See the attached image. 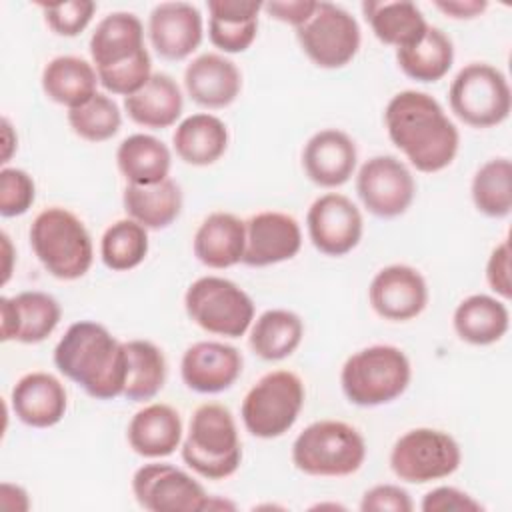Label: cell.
Wrapping results in <instances>:
<instances>
[{
    "label": "cell",
    "mask_w": 512,
    "mask_h": 512,
    "mask_svg": "<svg viewBox=\"0 0 512 512\" xmlns=\"http://www.w3.org/2000/svg\"><path fill=\"white\" fill-rule=\"evenodd\" d=\"M486 282L490 290L508 300L512 296V280H510V242L502 240L494 246L486 262Z\"/></svg>",
    "instance_id": "obj_45"
},
{
    "label": "cell",
    "mask_w": 512,
    "mask_h": 512,
    "mask_svg": "<svg viewBox=\"0 0 512 512\" xmlns=\"http://www.w3.org/2000/svg\"><path fill=\"white\" fill-rule=\"evenodd\" d=\"M400 70L416 82H438L454 64L452 40L436 26H428L426 34L412 46L396 50Z\"/></svg>",
    "instance_id": "obj_35"
},
{
    "label": "cell",
    "mask_w": 512,
    "mask_h": 512,
    "mask_svg": "<svg viewBox=\"0 0 512 512\" xmlns=\"http://www.w3.org/2000/svg\"><path fill=\"white\" fill-rule=\"evenodd\" d=\"M434 6L454 20H472L484 14L488 8L486 0H436Z\"/></svg>",
    "instance_id": "obj_47"
},
{
    "label": "cell",
    "mask_w": 512,
    "mask_h": 512,
    "mask_svg": "<svg viewBox=\"0 0 512 512\" xmlns=\"http://www.w3.org/2000/svg\"><path fill=\"white\" fill-rule=\"evenodd\" d=\"M16 148H18L16 132H14L10 120H8V118H2V158H0V162H2V164L10 162V158H12V154L16 152Z\"/></svg>",
    "instance_id": "obj_49"
},
{
    "label": "cell",
    "mask_w": 512,
    "mask_h": 512,
    "mask_svg": "<svg viewBox=\"0 0 512 512\" xmlns=\"http://www.w3.org/2000/svg\"><path fill=\"white\" fill-rule=\"evenodd\" d=\"M242 354L236 346L216 340H200L186 348L180 360L182 382L198 394L228 390L242 374Z\"/></svg>",
    "instance_id": "obj_18"
},
{
    "label": "cell",
    "mask_w": 512,
    "mask_h": 512,
    "mask_svg": "<svg viewBox=\"0 0 512 512\" xmlns=\"http://www.w3.org/2000/svg\"><path fill=\"white\" fill-rule=\"evenodd\" d=\"M70 128L86 142H106L118 134L122 126V112L108 94H94L88 102L66 114Z\"/></svg>",
    "instance_id": "obj_39"
},
{
    "label": "cell",
    "mask_w": 512,
    "mask_h": 512,
    "mask_svg": "<svg viewBox=\"0 0 512 512\" xmlns=\"http://www.w3.org/2000/svg\"><path fill=\"white\" fill-rule=\"evenodd\" d=\"M462 462L458 442L438 428H412L390 450V468L402 482L428 484L452 476Z\"/></svg>",
    "instance_id": "obj_10"
},
{
    "label": "cell",
    "mask_w": 512,
    "mask_h": 512,
    "mask_svg": "<svg viewBox=\"0 0 512 512\" xmlns=\"http://www.w3.org/2000/svg\"><path fill=\"white\" fill-rule=\"evenodd\" d=\"M44 94L68 110L82 106L94 94H98V74L94 64L80 56H56L52 58L40 78Z\"/></svg>",
    "instance_id": "obj_29"
},
{
    "label": "cell",
    "mask_w": 512,
    "mask_h": 512,
    "mask_svg": "<svg viewBox=\"0 0 512 512\" xmlns=\"http://www.w3.org/2000/svg\"><path fill=\"white\" fill-rule=\"evenodd\" d=\"M316 4L318 2H314V0H288V2L272 0V2H264L262 10L270 18L298 28L312 16V12L316 10Z\"/></svg>",
    "instance_id": "obj_46"
},
{
    "label": "cell",
    "mask_w": 512,
    "mask_h": 512,
    "mask_svg": "<svg viewBox=\"0 0 512 512\" xmlns=\"http://www.w3.org/2000/svg\"><path fill=\"white\" fill-rule=\"evenodd\" d=\"M356 144L338 130L326 128L310 136L302 150V168L310 182L320 188H338L350 180L356 170Z\"/></svg>",
    "instance_id": "obj_20"
},
{
    "label": "cell",
    "mask_w": 512,
    "mask_h": 512,
    "mask_svg": "<svg viewBox=\"0 0 512 512\" xmlns=\"http://www.w3.org/2000/svg\"><path fill=\"white\" fill-rule=\"evenodd\" d=\"M296 40L312 64L326 70L344 68L360 50L358 20L338 4L318 2L312 16L296 28Z\"/></svg>",
    "instance_id": "obj_11"
},
{
    "label": "cell",
    "mask_w": 512,
    "mask_h": 512,
    "mask_svg": "<svg viewBox=\"0 0 512 512\" xmlns=\"http://www.w3.org/2000/svg\"><path fill=\"white\" fill-rule=\"evenodd\" d=\"M182 108V90L176 80L164 72H154L138 92L124 98L128 118L138 126L152 130H162L176 124Z\"/></svg>",
    "instance_id": "obj_27"
},
{
    "label": "cell",
    "mask_w": 512,
    "mask_h": 512,
    "mask_svg": "<svg viewBox=\"0 0 512 512\" xmlns=\"http://www.w3.org/2000/svg\"><path fill=\"white\" fill-rule=\"evenodd\" d=\"M472 202L488 218H504L512 210V164L506 156L484 162L470 184Z\"/></svg>",
    "instance_id": "obj_37"
},
{
    "label": "cell",
    "mask_w": 512,
    "mask_h": 512,
    "mask_svg": "<svg viewBox=\"0 0 512 512\" xmlns=\"http://www.w3.org/2000/svg\"><path fill=\"white\" fill-rule=\"evenodd\" d=\"M306 230L318 252L338 258L360 244L364 220L358 206L348 196L328 192L310 204Z\"/></svg>",
    "instance_id": "obj_14"
},
{
    "label": "cell",
    "mask_w": 512,
    "mask_h": 512,
    "mask_svg": "<svg viewBox=\"0 0 512 512\" xmlns=\"http://www.w3.org/2000/svg\"><path fill=\"white\" fill-rule=\"evenodd\" d=\"M364 460V436L342 420L312 422L292 444V464L308 476H350L362 468Z\"/></svg>",
    "instance_id": "obj_6"
},
{
    "label": "cell",
    "mask_w": 512,
    "mask_h": 512,
    "mask_svg": "<svg viewBox=\"0 0 512 512\" xmlns=\"http://www.w3.org/2000/svg\"><path fill=\"white\" fill-rule=\"evenodd\" d=\"M362 14L374 36L396 50L416 44L428 30L422 10L410 0L396 2H362Z\"/></svg>",
    "instance_id": "obj_28"
},
{
    "label": "cell",
    "mask_w": 512,
    "mask_h": 512,
    "mask_svg": "<svg viewBox=\"0 0 512 512\" xmlns=\"http://www.w3.org/2000/svg\"><path fill=\"white\" fill-rule=\"evenodd\" d=\"M304 382L290 370H272L246 392L240 416L244 428L262 440L284 436L304 408Z\"/></svg>",
    "instance_id": "obj_7"
},
{
    "label": "cell",
    "mask_w": 512,
    "mask_h": 512,
    "mask_svg": "<svg viewBox=\"0 0 512 512\" xmlns=\"http://www.w3.org/2000/svg\"><path fill=\"white\" fill-rule=\"evenodd\" d=\"M208 38L226 52H246L258 34L262 2L254 0H208Z\"/></svg>",
    "instance_id": "obj_26"
},
{
    "label": "cell",
    "mask_w": 512,
    "mask_h": 512,
    "mask_svg": "<svg viewBox=\"0 0 512 512\" xmlns=\"http://www.w3.org/2000/svg\"><path fill=\"white\" fill-rule=\"evenodd\" d=\"M302 336L304 322L296 312L286 308H270L252 322L248 344L262 360L278 362L296 352Z\"/></svg>",
    "instance_id": "obj_34"
},
{
    "label": "cell",
    "mask_w": 512,
    "mask_h": 512,
    "mask_svg": "<svg viewBox=\"0 0 512 512\" xmlns=\"http://www.w3.org/2000/svg\"><path fill=\"white\" fill-rule=\"evenodd\" d=\"M390 142L424 174L448 168L460 148V134L436 98L418 90L394 94L384 108Z\"/></svg>",
    "instance_id": "obj_1"
},
{
    "label": "cell",
    "mask_w": 512,
    "mask_h": 512,
    "mask_svg": "<svg viewBox=\"0 0 512 512\" xmlns=\"http://www.w3.org/2000/svg\"><path fill=\"white\" fill-rule=\"evenodd\" d=\"M172 144L182 162L190 166H210L218 162L228 148V128L214 114H192L176 126Z\"/></svg>",
    "instance_id": "obj_30"
},
{
    "label": "cell",
    "mask_w": 512,
    "mask_h": 512,
    "mask_svg": "<svg viewBox=\"0 0 512 512\" xmlns=\"http://www.w3.org/2000/svg\"><path fill=\"white\" fill-rule=\"evenodd\" d=\"M36 198V184L22 168L0 170V214L4 218L22 216L30 210Z\"/></svg>",
    "instance_id": "obj_42"
},
{
    "label": "cell",
    "mask_w": 512,
    "mask_h": 512,
    "mask_svg": "<svg viewBox=\"0 0 512 512\" xmlns=\"http://www.w3.org/2000/svg\"><path fill=\"white\" fill-rule=\"evenodd\" d=\"M182 460L206 480L232 476L242 462V444L232 412L216 402L200 404L182 440Z\"/></svg>",
    "instance_id": "obj_3"
},
{
    "label": "cell",
    "mask_w": 512,
    "mask_h": 512,
    "mask_svg": "<svg viewBox=\"0 0 512 512\" xmlns=\"http://www.w3.org/2000/svg\"><path fill=\"white\" fill-rule=\"evenodd\" d=\"M44 12V20L48 28L66 38H74L82 34L88 24L92 22V16L96 12V2L92 0H70V2H52V4H40Z\"/></svg>",
    "instance_id": "obj_41"
},
{
    "label": "cell",
    "mask_w": 512,
    "mask_h": 512,
    "mask_svg": "<svg viewBox=\"0 0 512 512\" xmlns=\"http://www.w3.org/2000/svg\"><path fill=\"white\" fill-rule=\"evenodd\" d=\"M200 10L190 2H160L148 16V38L164 60H184L202 42Z\"/></svg>",
    "instance_id": "obj_19"
},
{
    "label": "cell",
    "mask_w": 512,
    "mask_h": 512,
    "mask_svg": "<svg viewBox=\"0 0 512 512\" xmlns=\"http://www.w3.org/2000/svg\"><path fill=\"white\" fill-rule=\"evenodd\" d=\"M10 402L16 418L30 428L56 426L68 408L64 384L48 372H28L14 384Z\"/></svg>",
    "instance_id": "obj_21"
},
{
    "label": "cell",
    "mask_w": 512,
    "mask_h": 512,
    "mask_svg": "<svg viewBox=\"0 0 512 512\" xmlns=\"http://www.w3.org/2000/svg\"><path fill=\"white\" fill-rule=\"evenodd\" d=\"M0 506L4 510H16V512H26L30 508V498L28 492L18 486V484H10V482H2L0 484Z\"/></svg>",
    "instance_id": "obj_48"
},
{
    "label": "cell",
    "mask_w": 512,
    "mask_h": 512,
    "mask_svg": "<svg viewBox=\"0 0 512 512\" xmlns=\"http://www.w3.org/2000/svg\"><path fill=\"white\" fill-rule=\"evenodd\" d=\"M40 264L58 280L82 278L94 262V246L84 222L62 206L36 214L28 230Z\"/></svg>",
    "instance_id": "obj_4"
},
{
    "label": "cell",
    "mask_w": 512,
    "mask_h": 512,
    "mask_svg": "<svg viewBox=\"0 0 512 512\" xmlns=\"http://www.w3.org/2000/svg\"><path fill=\"white\" fill-rule=\"evenodd\" d=\"M450 110L472 128H492L510 116L512 92L506 76L486 62L466 64L448 90Z\"/></svg>",
    "instance_id": "obj_9"
},
{
    "label": "cell",
    "mask_w": 512,
    "mask_h": 512,
    "mask_svg": "<svg viewBox=\"0 0 512 512\" xmlns=\"http://www.w3.org/2000/svg\"><path fill=\"white\" fill-rule=\"evenodd\" d=\"M246 248V222L230 212L208 214L192 240L198 262L208 268L224 270L242 262Z\"/></svg>",
    "instance_id": "obj_23"
},
{
    "label": "cell",
    "mask_w": 512,
    "mask_h": 512,
    "mask_svg": "<svg viewBox=\"0 0 512 512\" xmlns=\"http://www.w3.org/2000/svg\"><path fill=\"white\" fill-rule=\"evenodd\" d=\"M128 358V376L124 386V398L132 402L152 400L164 386L168 366L164 352L150 340L124 342Z\"/></svg>",
    "instance_id": "obj_36"
},
{
    "label": "cell",
    "mask_w": 512,
    "mask_h": 512,
    "mask_svg": "<svg viewBox=\"0 0 512 512\" xmlns=\"http://www.w3.org/2000/svg\"><path fill=\"white\" fill-rule=\"evenodd\" d=\"M414 502L410 494L398 484H376L362 494V512H410Z\"/></svg>",
    "instance_id": "obj_44"
},
{
    "label": "cell",
    "mask_w": 512,
    "mask_h": 512,
    "mask_svg": "<svg viewBox=\"0 0 512 512\" xmlns=\"http://www.w3.org/2000/svg\"><path fill=\"white\" fill-rule=\"evenodd\" d=\"M452 324L460 340L472 346H490L508 332L510 314L502 300L488 294H472L456 306Z\"/></svg>",
    "instance_id": "obj_31"
},
{
    "label": "cell",
    "mask_w": 512,
    "mask_h": 512,
    "mask_svg": "<svg viewBox=\"0 0 512 512\" xmlns=\"http://www.w3.org/2000/svg\"><path fill=\"white\" fill-rule=\"evenodd\" d=\"M62 308L58 300L40 290H26L0 298V340L38 344L58 326Z\"/></svg>",
    "instance_id": "obj_16"
},
{
    "label": "cell",
    "mask_w": 512,
    "mask_h": 512,
    "mask_svg": "<svg viewBox=\"0 0 512 512\" xmlns=\"http://www.w3.org/2000/svg\"><path fill=\"white\" fill-rule=\"evenodd\" d=\"M88 48L96 70L118 66L146 50L144 26L132 12H110L96 24Z\"/></svg>",
    "instance_id": "obj_25"
},
{
    "label": "cell",
    "mask_w": 512,
    "mask_h": 512,
    "mask_svg": "<svg viewBox=\"0 0 512 512\" xmlns=\"http://www.w3.org/2000/svg\"><path fill=\"white\" fill-rule=\"evenodd\" d=\"M148 228L132 218L110 224L100 238V258L108 270L126 272L140 266L148 254Z\"/></svg>",
    "instance_id": "obj_38"
},
{
    "label": "cell",
    "mask_w": 512,
    "mask_h": 512,
    "mask_svg": "<svg viewBox=\"0 0 512 512\" xmlns=\"http://www.w3.org/2000/svg\"><path fill=\"white\" fill-rule=\"evenodd\" d=\"M356 192L364 208L378 218L402 216L416 194L408 166L390 154L368 158L356 174Z\"/></svg>",
    "instance_id": "obj_13"
},
{
    "label": "cell",
    "mask_w": 512,
    "mask_h": 512,
    "mask_svg": "<svg viewBox=\"0 0 512 512\" xmlns=\"http://www.w3.org/2000/svg\"><path fill=\"white\" fill-rule=\"evenodd\" d=\"M182 432L178 410L162 402H152L132 416L126 438L138 456L164 458L180 448Z\"/></svg>",
    "instance_id": "obj_24"
},
{
    "label": "cell",
    "mask_w": 512,
    "mask_h": 512,
    "mask_svg": "<svg viewBox=\"0 0 512 512\" xmlns=\"http://www.w3.org/2000/svg\"><path fill=\"white\" fill-rule=\"evenodd\" d=\"M0 238H2V250H4V256H6V264H4V278H2V282L6 284V282H8V278H10V262H12V244H10V238H8V234H6V232H2V234H0Z\"/></svg>",
    "instance_id": "obj_50"
},
{
    "label": "cell",
    "mask_w": 512,
    "mask_h": 512,
    "mask_svg": "<svg viewBox=\"0 0 512 512\" xmlns=\"http://www.w3.org/2000/svg\"><path fill=\"white\" fill-rule=\"evenodd\" d=\"M184 308L196 326L224 338L244 336L254 322L252 298L222 276L196 278L184 294Z\"/></svg>",
    "instance_id": "obj_8"
},
{
    "label": "cell",
    "mask_w": 512,
    "mask_h": 512,
    "mask_svg": "<svg viewBox=\"0 0 512 512\" xmlns=\"http://www.w3.org/2000/svg\"><path fill=\"white\" fill-rule=\"evenodd\" d=\"M116 166L128 184L148 186L168 178L170 148L152 134H130L116 148Z\"/></svg>",
    "instance_id": "obj_32"
},
{
    "label": "cell",
    "mask_w": 512,
    "mask_h": 512,
    "mask_svg": "<svg viewBox=\"0 0 512 512\" xmlns=\"http://www.w3.org/2000/svg\"><path fill=\"white\" fill-rule=\"evenodd\" d=\"M422 512H482L484 506L456 486H436L424 494Z\"/></svg>",
    "instance_id": "obj_43"
},
{
    "label": "cell",
    "mask_w": 512,
    "mask_h": 512,
    "mask_svg": "<svg viewBox=\"0 0 512 512\" xmlns=\"http://www.w3.org/2000/svg\"><path fill=\"white\" fill-rule=\"evenodd\" d=\"M372 310L392 322H408L420 316L428 304L424 276L408 264H390L378 270L368 286Z\"/></svg>",
    "instance_id": "obj_15"
},
{
    "label": "cell",
    "mask_w": 512,
    "mask_h": 512,
    "mask_svg": "<svg viewBox=\"0 0 512 512\" xmlns=\"http://www.w3.org/2000/svg\"><path fill=\"white\" fill-rule=\"evenodd\" d=\"M98 74V82L100 86L116 96H130L134 92H138L154 74L152 72V60H150V52L148 48L142 50L138 56L112 66V68H104V70H96Z\"/></svg>",
    "instance_id": "obj_40"
},
{
    "label": "cell",
    "mask_w": 512,
    "mask_h": 512,
    "mask_svg": "<svg viewBox=\"0 0 512 512\" xmlns=\"http://www.w3.org/2000/svg\"><path fill=\"white\" fill-rule=\"evenodd\" d=\"M122 204L128 218L148 230H162L180 216L184 198L180 186L172 178H166L148 186L128 184L122 194Z\"/></svg>",
    "instance_id": "obj_33"
},
{
    "label": "cell",
    "mask_w": 512,
    "mask_h": 512,
    "mask_svg": "<svg viewBox=\"0 0 512 512\" xmlns=\"http://www.w3.org/2000/svg\"><path fill=\"white\" fill-rule=\"evenodd\" d=\"M54 364L94 400H114L124 394L128 376L124 342L98 322L70 324L54 348Z\"/></svg>",
    "instance_id": "obj_2"
},
{
    "label": "cell",
    "mask_w": 512,
    "mask_h": 512,
    "mask_svg": "<svg viewBox=\"0 0 512 512\" xmlns=\"http://www.w3.org/2000/svg\"><path fill=\"white\" fill-rule=\"evenodd\" d=\"M132 494L148 512H200L210 502L198 480L166 462L140 466L132 476Z\"/></svg>",
    "instance_id": "obj_12"
},
{
    "label": "cell",
    "mask_w": 512,
    "mask_h": 512,
    "mask_svg": "<svg viewBox=\"0 0 512 512\" xmlns=\"http://www.w3.org/2000/svg\"><path fill=\"white\" fill-rule=\"evenodd\" d=\"M184 88L198 106L218 110L230 106L240 96L242 74L230 58L206 52L186 66Z\"/></svg>",
    "instance_id": "obj_22"
},
{
    "label": "cell",
    "mask_w": 512,
    "mask_h": 512,
    "mask_svg": "<svg viewBox=\"0 0 512 512\" xmlns=\"http://www.w3.org/2000/svg\"><path fill=\"white\" fill-rule=\"evenodd\" d=\"M412 380L408 356L392 344H374L354 352L340 370L348 402L372 408L400 398Z\"/></svg>",
    "instance_id": "obj_5"
},
{
    "label": "cell",
    "mask_w": 512,
    "mask_h": 512,
    "mask_svg": "<svg viewBox=\"0 0 512 512\" xmlns=\"http://www.w3.org/2000/svg\"><path fill=\"white\" fill-rule=\"evenodd\" d=\"M302 248V230L294 216L264 210L246 220V248L242 264L264 268L292 260Z\"/></svg>",
    "instance_id": "obj_17"
}]
</instances>
